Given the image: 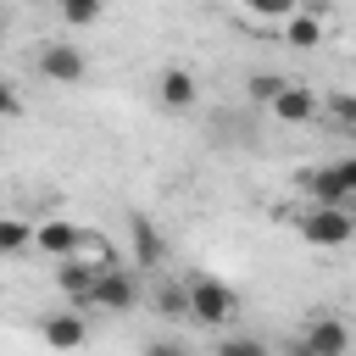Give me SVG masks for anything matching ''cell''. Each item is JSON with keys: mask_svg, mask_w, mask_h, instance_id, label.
I'll use <instances>...</instances> for the list:
<instances>
[{"mask_svg": "<svg viewBox=\"0 0 356 356\" xmlns=\"http://www.w3.org/2000/svg\"><path fill=\"white\" fill-rule=\"evenodd\" d=\"M328 111H334L339 128H350V122H356V95H350V89H334V95H328Z\"/></svg>", "mask_w": 356, "mask_h": 356, "instance_id": "19", "label": "cell"}, {"mask_svg": "<svg viewBox=\"0 0 356 356\" xmlns=\"http://www.w3.org/2000/svg\"><path fill=\"white\" fill-rule=\"evenodd\" d=\"M284 83H289L284 72H250V83H245V89H250V100H256V106H273V95H278Z\"/></svg>", "mask_w": 356, "mask_h": 356, "instance_id": "18", "label": "cell"}, {"mask_svg": "<svg viewBox=\"0 0 356 356\" xmlns=\"http://www.w3.org/2000/svg\"><path fill=\"white\" fill-rule=\"evenodd\" d=\"M33 250H39V256H50V261L78 256V222H61V217L33 222Z\"/></svg>", "mask_w": 356, "mask_h": 356, "instance_id": "9", "label": "cell"}, {"mask_svg": "<svg viewBox=\"0 0 356 356\" xmlns=\"http://www.w3.org/2000/svg\"><path fill=\"white\" fill-rule=\"evenodd\" d=\"M184 300H189V317H195V323H211V328H222V323L239 312V295H234L222 278H211V273L184 278Z\"/></svg>", "mask_w": 356, "mask_h": 356, "instance_id": "2", "label": "cell"}, {"mask_svg": "<svg viewBox=\"0 0 356 356\" xmlns=\"http://www.w3.org/2000/svg\"><path fill=\"white\" fill-rule=\"evenodd\" d=\"M145 356H195V350H189L184 339H150V345H145Z\"/></svg>", "mask_w": 356, "mask_h": 356, "instance_id": "21", "label": "cell"}, {"mask_svg": "<svg viewBox=\"0 0 356 356\" xmlns=\"http://www.w3.org/2000/svg\"><path fill=\"white\" fill-rule=\"evenodd\" d=\"M350 234H356V217L339 211V206H306V217H300V239L306 245L339 250V245H350Z\"/></svg>", "mask_w": 356, "mask_h": 356, "instance_id": "3", "label": "cell"}, {"mask_svg": "<svg viewBox=\"0 0 356 356\" xmlns=\"http://www.w3.org/2000/svg\"><path fill=\"white\" fill-rule=\"evenodd\" d=\"M211 356H273V350H267V339H256V334H222V339L211 345Z\"/></svg>", "mask_w": 356, "mask_h": 356, "instance_id": "15", "label": "cell"}, {"mask_svg": "<svg viewBox=\"0 0 356 356\" xmlns=\"http://www.w3.org/2000/svg\"><path fill=\"white\" fill-rule=\"evenodd\" d=\"M128 222H134V267H161V234H156V222L145 211H134Z\"/></svg>", "mask_w": 356, "mask_h": 356, "instance_id": "13", "label": "cell"}, {"mask_svg": "<svg viewBox=\"0 0 356 356\" xmlns=\"http://www.w3.org/2000/svg\"><path fill=\"white\" fill-rule=\"evenodd\" d=\"M0 44H6V22H0Z\"/></svg>", "mask_w": 356, "mask_h": 356, "instance_id": "23", "label": "cell"}, {"mask_svg": "<svg viewBox=\"0 0 356 356\" xmlns=\"http://www.w3.org/2000/svg\"><path fill=\"white\" fill-rule=\"evenodd\" d=\"M89 306L117 312V317H122V312H134V306H139V278H134L128 267H117V261H111V267H100V273H95V289H89Z\"/></svg>", "mask_w": 356, "mask_h": 356, "instance_id": "4", "label": "cell"}, {"mask_svg": "<svg viewBox=\"0 0 356 356\" xmlns=\"http://www.w3.org/2000/svg\"><path fill=\"white\" fill-rule=\"evenodd\" d=\"M295 189H306L312 206H339V211H350V195H356V161L339 156V161H323V167H295Z\"/></svg>", "mask_w": 356, "mask_h": 356, "instance_id": "1", "label": "cell"}, {"mask_svg": "<svg viewBox=\"0 0 356 356\" xmlns=\"http://www.w3.org/2000/svg\"><path fill=\"white\" fill-rule=\"evenodd\" d=\"M267 111H273L284 128H306V122H317V117H323V95H317L312 83H295V78H289V83L273 95V106H267Z\"/></svg>", "mask_w": 356, "mask_h": 356, "instance_id": "5", "label": "cell"}, {"mask_svg": "<svg viewBox=\"0 0 356 356\" xmlns=\"http://www.w3.org/2000/svg\"><path fill=\"white\" fill-rule=\"evenodd\" d=\"M33 245V222H17V217H0V256H17Z\"/></svg>", "mask_w": 356, "mask_h": 356, "instance_id": "16", "label": "cell"}, {"mask_svg": "<svg viewBox=\"0 0 356 356\" xmlns=\"http://www.w3.org/2000/svg\"><path fill=\"white\" fill-rule=\"evenodd\" d=\"M278 356H312V350H306V345H300V339H289V345H284V350H278Z\"/></svg>", "mask_w": 356, "mask_h": 356, "instance_id": "22", "label": "cell"}, {"mask_svg": "<svg viewBox=\"0 0 356 356\" xmlns=\"http://www.w3.org/2000/svg\"><path fill=\"white\" fill-rule=\"evenodd\" d=\"M33 67H39V78H50V83H78V78L89 72V61H83L78 44H39Z\"/></svg>", "mask_w": 356, "mask_h": 356, "instance_id": "6", "label": "cell"}, {"mask_svg": "<svg viewBox=\"0 0 356 356\" xmlns=\"http://www.w3.org/2000/svg\"><path fill=\"white\" fill-rule=\"evenodd\" d=\"M39 334H44V345H50V350H78V345L89 339V323H83L78 312H44Z\"/></svg>", "mask_w": 356, "mask_h": 356, "instance_id": "10", "label": "cell"}, {"mask_svg": "<svg viewBox=\"0 0 356 356\" xmlns=\"http://www.w3.org/2000/svg\"><path fill=\"white\" fill-rule=\"evenodd\" d=\"M0 117H22V89L11 78H0Z\"/></svg>", "mask_w": 356, "mask_h": 356, "instance_id": "20", "label": "cell"}, {"mask_svg": "<svg viewBox=\"0 0 356 356\" xmlns=\"http://www.w3.org/2000/svg\"><path fill=\"white\" fill-rule=\"evenodd\" d=\"M300 345H306L312 356H345V350H350V328H345L334 312H317V317L306 323Z\"/></svg>", "mask_w": 356, "mask_h": 356, "instance_id": "8", "label": "cell"}, {"mask_svg": "<svg viewBox=\"0 0 356 356\" xmlns=\"http://www.w3.org/2000/svg\"><path fill=\"white\" fill-rule=\"evenodd\" d=\"M95 261H78V256H67V261H56V289L67 295V312H89V289H95Z\"/></svg>", "mask_w": 356, "mask_h": 356, "instance_id": "7", "label": "cell"}, {"mask_svg": "<svg viewBox=\"0 0 356 356\" xmlns=\"http://www.w3.org/2000/svg\"><path fill=\"white\" fill-rule=\"evenodd\" d=\"M61 22L67 28H95L100 22V0H67L61 6Z\"/></svg>", "mask_w": 356, "mask_h": 356, "instance_id": "17", "label": "cell"}, {"mask_svg": "<svg viewBox=\"0 0 356 356\" xmlns=\"http://www.w3.org/2000/svg\"><path fill=\"white\" fill-rule=\"evenodd\" d=\"M156 95H161V106H167V111H189V106L200 100V83H195V72H189V67H167V72H161V83H156Z\"/></svg>", "mask_w": 356, "mask_h": 356, "instance_id": "11", "label": "cell"}, {"mask_svg": "<svg viewBox=\"0 0 356 356\" xmlns=\"http://www.w3.org/2000/svg\"><path fill=\"white\" fill-rule=\"evenodd\" d=\"M150 306H156V317H167V323L189 317V300H184V284H178V278H161V284L150 289Z\"/></svg>", "mask_w": 356, "mask_h": 356, "instance_id": "14", "label": "cell"}, {"mask_svg": "<svg viewBox=\"0 0 356 356\" xmlns=\"http://www.w3.org/2000/svg\"><path fill=\"white\" fill-rule=\"evenodd\" d=\"M284 39H289V44H300V50L323 44V6H295V11H289Z\"/></svg>", "mask_w": 356, "mask_h": 356, "instance_id": "12", "label": "cell"}]
</instances>
